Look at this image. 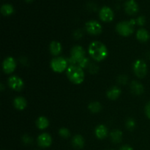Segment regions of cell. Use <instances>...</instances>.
<instances>
[{"instance_id": "6da1fadb", "label": "cell", "mask_w": 150, "mask_h": 150, "mask_svg": "<svg viewBox=\"0 0 150 150\" xmlns=\"http://www.w3.org/2000/svg\"><path fill=\"white\" fill-rule=\"evenodd\" d=\"M89 57L96 62H101L108 57V51L105 44L100 41H94L88 47Z\"/></svg>"}, {"instance_id": "7a4b0ae2", "label": "cell", "mask_w": 150, "mask_h": 150, "mask_svg": "<svg viewBox=\"0 0 150 150\" xmlns=\"http://www.w3.org/2000/svg\"><path fill=\"white\" fill-rule=\"evenodd\" d=\"M67 79L71 83L79 85L83 82L85 73L83 69L79 65H70L66 70Z\"/></svg>"}, {"instance_id": "3957f363", "label": "cell", "mask_w": 150, "mask_h": 150, "mask_svg": "<svg viewBox=\"0 0 150 150\" xmlns=\"http://www.w3.org/2000/svg\"><path fill=\"white\" fill-rule=\"evenodd\" d=\"M86 57V52H85L84 48L79 45H74L70 50V57L67 58L69 66L79 65V63L83 61Z\"/></svg>"}, {"instance_id": "277c9868", "label": "cell", "mask_w": 150, "mask_h": 150, "mask_svg": "<svg viewBox=\"0 0 150 150\" xmlns=\"http://www.w3.org/2000/svg\"><path fill=\"white\" fill-rule=\"evenodd\" d=\"M51 70L57 73H62L67 70L69 67V63L67 58L62 57H55L50 62Z\"/></svg>"}, {"instance_id": "5b68a950", "label": "cell", "mask_w": 150, "mask_h": 150, "mask_svg": "<svg viewBox=\"0 0 150 150\" xmlns=\"http://www.w3.org/2000/svg\"><path fill=\"white\" fill-rule=\"evenodd\" d=\"M116 31L120 36L129 37L134 32V25L130 21H120L116 25Z\"/></svg>"}, {"instance_id": "8992f818", "label": "cell", "mask_w": 150, "mask_h": 150, "mask_svg": "<svg viewBox=\"0 0 150 150\" xmlns=\"http://www.w3.org/2000/svg\"><path fill=\"white\" fill-rule=\"evenodd\" d=\"M133 70L134 74L139 79H143L146 76L148 67L146 63L142 59H137L133 64Z\"/></svg>"}, {"instance_id": "52a82bcc", "label": "cell", "mask_w": 150, "mask_h": 150, "mask_svg": "<svg viewBox=\"0 0 150 150\" xmlns=\"http://www.w3.org/2000/svg\"><path fill=\"white\" fill-rule=\"evenodd\" d=\"M85 29L88 34L94 36H97L102 33V25L95 20H90L85 24Z\"/></svg>"}, {"instance_id": "ba28073f", "label": "cell", "mask_w": 150, "mask_h": 150, "mask_svg": "<svg viewBox=\"0 0 150 150\" xmlns=\"http://www.w3.org/2000/svg\"><path fill=\"white\" fill-rule=\"evenodd\" d=\"M7 83L10 89L16 92H21L24 87L23 80L18 76H11L8 79Z\"/></svg>"}, {"instance_id": "9c48e42d", "label": "cell", "mask_w": 150, "mask_h": 150, "mask_svg": "<svg viewBox=\"0 0 150 150\" xmlns=\"http://www.w3.org/2000/svg\"><path fill=\"white\" fill-rule=\"evenodd\" d=\"M17 67L16 60L13 57H7L4 59L2 62V70L6 74H11Z\"/></svg>"}, {"instance_id": "30bf717a", "label": "cell", "mask_w": 150, "mask_h": 150, "mask_svg": "<svg viewBox=\"0 0 150 150\" xmlns=\"http://www.w3.org/2000/svg\"><path fill=\"white\" fill-rule=\"evenodd\" d=\"M99 17L102 21L109 23V22L112 21L114 18V11L111 7H108V6H104L100 10Z\"/></svg>"}, {"instance_id": "8fae6325", "label": "cell", "mask_w": 150, "mask_h": 150, "mask_svg": "<svg viewBox=\"0 0 150 150\" xmlns=\"http://www.w3.org/2000/svg\"><path fill=\"white\" fill-rule=\"evenodd\" d=\"M53 139L49 133H43L40 135L37 139V143L41 148H48L51 146Z\"/></svg>"}, {"instance_id": "7c38bea8", "label": "cell", "mask_w": 150, "mask_h": 150, "mask_svg": "<svg viewBox=\"0 0 150 150\" xmlns=\"http://www.w3.org/2000/svg\"><path fill=\"white\" fill-rule=\"evenodd\" d=\"M124 9L127 15L133 16L139 12V7L135 0H127L124 4Z\"/></svg>"}, {"instance_id": "4fadbf2b", "label": "cell", "mask_w": 150, "mask_h": 150, "mask_svg": "<svg viewBox=\"0 0 150 150\" xmlns=\"http://www.w3.org/2000/svg\"><path fill=\"white\" fill-rule=\"evenodd\" d=\"M49 51L51 55L54 57H58L62 51V46L59 42L53 40L49 45Z\"/></svg>"}, {"instance_id": "5bb4252c", "label": "cell", "mask_w": 150, "mask_h": 150, "mask_svg": "<svg viewBox=\"0 0 150 150\" xmlns=\"http://www.w3.org/2000/svg\"><path fill=\"white\" fill-rule=\"evenodd\" d=\"M108 134V131L107 127L104 125H99L95 129V135L97 139L100 140L105 139Z\"/></svg>"}, {"instance_id": "9a60e30c", "label": "cell", "mask_w": 150, "mask_h": 150, "mask_svg": "<svg viewBox=\"0 0 150 150\" xmlns=\"http://www.w3.org/2000/svg\"><path fill=\"white\" fill-rule=\"evenodd\" d=\"M130 91L136 95H141L144 92V87L143 84L138 81H133L130 83Z\"/></svg>"}, {"instance_id": "2e32d148", "label": "cell", "mask_w": 150, "mask_h": 150, "mask_svg": "<svg viewBox=\"0 0 150 150\" xmlns=\"http://www.w3.org/2000/svg\"><path fill=\"white\" fill-rule=\"evenodd\" d=\"M122 94V90L120 87L114 86L110 88L106 92V96L111 100H116L120 98Z\"/></svg>"}, {"instance_id": "e0dca14e", "label": "cell", "mask_w": 150, "mask_h": 150, "mask_svg": "<svg viewBox=\"0 0 150 150\" xmlns=\"http://www.w3.org/2000/svg\"><path fill=\"white\" fill-rule=\"evenodd\" d=\"M13 105L18 111H23L27 105V101L23 97L18 96L13 100Z\"/></svg>"}, {"instance_id": "ac0fdd59", "label": "cell", "mask_w": 150, "mask_h": 150, "mask_svg": "<svg viewBox=\"0 0 150 150\" xmlns=\"http://www.w3.org/2000/svg\"><path fill=\"white\" fill-rule=\"evenodd\" d=\"M136 38L139 42H146L149 40L150 35L146 29L141 28L136 32Z\"/></svg>"}, {"instance_id": "d6986e66", "label": "cell", "mask_w": 150, "mask_h": 150, "mask_svg": "<svg viewBox=\"0 0 150 150\" xmlns=\"http://www.w3.org/2000/svg\"><path fill=\"white\" fill-rule=\"evenodd\" d=\"M85 141L83 136L80 134H77L72 139V145L76 149H81L84 146Z\"/></svg>"}, {"instance_id": "ffe728a7", "label": "cell", "mask_w": 150, "mask_h": 150, "mask_svg": "<svg viewBox=\"0 0 150 150\" xmlns=\"http://www.w3.org/2000/svg\"><path fill=\"white\" fill-rule=\"evenodd\" d=\"M111 141L114 144H119L122 142L123 138V133L120 130H114L109 134Z\"/></svg>"}, {"instance_id": "44dd1931", "label": "cell", "mask_w": 150, "mask_h": 150, "mask_svg": "<svg viewBox=\"0 0 150 150\" xmlns=\"http://www.w3.org/2000/svg\"><path fill=\"white\" fill-rule=\"evenodd\" d=\"M35 125H36L37 127L39 130H45L49 126V120L47 117H44V116H41V117H38L37 119L36 122H35Z\"/></svg>"}, {"instance_id": "7402d4cb", "label": "cell", "mask_w": 150, "mask_h": 150, "mask_svg": "<svg viewBox=\"0 0 150 150\" xmlns=\"http://www.w3.org/2000/svg\"><path fill=\"white\" fill-rule=\"evenodd\" d=\"M0 10H1V13L4 16H10L14 13V8H13V5L10 4H2Z\"/></svg>"}, {"instance_id": "603a6c76", "label": "cell", "mask_w": 150, "mask_h": 150, "mask_svg": "<svg viewBox=\"0 0 150 150\" xmlns=\"http://www.w3.org/2000/svg\"><path fill=\"white\" fill-rule=\"evenodd\" d=\"M88 109L89 111L93 114H97V113L100 112L102 110V105L100 103L98 102V101H94V102L90 103L88 105Z\"/></svg>"}, {"instance_id": "cb8c5ba5", "label": "cell", "mask_w": 150, "mask_h": 150, "mask_svg": "<svg viewBox=\"0 0 150 150\" xmlns=\"http://www.w3.org/2000/svg\"><path fill=\"white\" fill-rule=\"evenodd\" d=\"M59 135L63 139H68L70 136V131L67 127H61L59 130Z\"/></svg>"}, {"instance_id": "d4e9b609", "label": "cell", "mask_w": 150, "mask_h": 150, "mask_svg": "<svg viewBox=\"0 0 150 150\" xmlns=\"http://www.w3.org/2000/svg\"><path fill=\"white\" fill-rule=\"evenodd\" d=\"M136 121L132 118H128L126 120L125 126L127 127V130H133L136 127Z\"/></svg>"}, {"instance_id": "484cf974", "label": "cell", "mask_w": 150, "mask_h": 150, "mask_svg": "<svg viewBox=\"0 0 150 150\" xmlns=\"http://www.w3.org/2000/svg\"><path fill=\"white\" fill-rule=\"evenodd\" d=\"M87 69H88V70H89V73H92V74H95V73H98V70H99V67H98L96 64H94V63H90V64H89V65L88 66Z\"/></svg>"}, {"instance_id": "4316f807", "label": "cell", "mask_w": 150, "mask_h": 150, "mask_svg": "<svg viewBox=\"0 0 150 150\" xmlns=\"http://www.w3.org/2000/svg\"><path fill=\"white\" fill-rule=\"evenodd\" d=\"M117 81L120 84H126L127 83V81H128V78L126 75H121L117 78Z\"/></svg>"}, {"instance_id": "83f0119b", "label": "cell", "mask_w": 150, "mask_h": 150, "mask_svg": "<svg viewBox=\"0 0 150 150\" xmlns=\"http://www.w3.org/2000/svg\"><path fill=\"white\" fill-rule=\"evenodd\" d=\"M136 24H138L139 26H142L144 25H145L146 23V18L144 16H140L136 18Z\"/></svg>"}, {"instance_id": "f1b7e54d", "label": "cell", "mask_w": 150, "mask_h": 150, "mask_svg": "<svg viewBox=\"0 0 150 150\" xmlns=\"http://www.w3.org/2000/svg\"><path fill=\"white\" fill-rule=\"evenodd\" d=\"M22 142H23V144H31L33 142V139L31 136H29V135H24V136L22 137Z\"/></svg>"}, {"instance_id": "f546056e", "label": "cell", "mask_w": 150, "mask_h": 150, "mask_svg": "<svg viewBox=\"0 0 150 150\" xmlns=\"http://www.w3.org/2000/svg\"><path fill=\"white\" fill-rule=\"evenodd\" d=\"M83 31H82L81 29H76V30L75 31V32L73 33V37H74L75 39H80V38H81L82 37H83Z\"/></svg>"}, {"instance_id": "4dcf8cb0", "label": "cell", "mask_w": 150, "mask_h": 150, "mask_svg": "<svg viewBox=\"0 0 150 150\" xmlns=\"http://www.w3.org/2000/svg\"><path fill=\"white\" fill-rule=\"evenodd\" d=\"M144 112L146 117L150 120V101H149V102L146 104V105H145Z\"/></svg>"}, {"instance_id": "1f68e13d", "label": "cell", "mask_w": 150, "mask_h": 150, "mask_svg": "<svg viewBox=\"0 0 150 150\" xmlns=\"http://www.w3.org/2000/svg\"><path fill=\"white\" fill-rule=\"evenodd\" d=\"M119 150H134L132 146H129V145H124V146H121Z\"/></svg>"}, {"instance_id": "d6a6232c", "label": "cell", "mask_w": 150, "mask_h": 150, "mask_svg": "<svg viewBox=\"0 0 150 150\" xmlns=\"http://www.w3.org/2000/svg\"><path fill=\"white\" fill-rule=\"evenodd\" d=\"M4 90V85H3V83H1V91H3Z\"/></svg>"}, {"instance_id": "836d02e7", "label": "cell", "mask_w": 150, "mask_h": 150, "mask_svg": "<svg viewBox=\"0 0 150 150\" xmlns=\"http://www.w3.org/2000/svg\"><path fill=\"white\" fill-rule=\"evenodd\" d=\"M25 1H26V2H32V1H33V0H25Z\"/></svg>"}, {"instance_id": "e575fe53", "label": "cell", "mask_w": 150, "mask_h": 150, "mask_svg": "<svg viewBox=\"0 0 150 150\" xmlns=\"http://www.w3.org/2000/svg\"><path fill=\"white\" fill-rule=\"evenodd\" d=\"M107 150H114V149H107Z\"/></svg>"}]
</instances>
